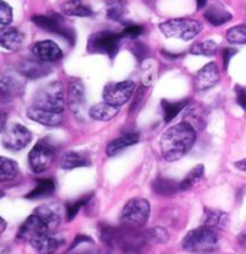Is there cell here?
Listing matches in <instances>:
<instances>
[{"instance_id":"cell-24","label":"cell","mask_w":246,"mask_h":254,"mask_svg":"<svg viewBox=\"0 0 246 254\" xmlns=\"http://www.w3.org/2000/svg\"><path fill=\"white\" fill-rule=\"evenodd\" d=\"M61 10L67 16H77V18H89L93 15L92 9L83 0H67L61 4Z\"/></svg>"},{"instance_id":"cell-21","label":"cell","mask_w":246,"mask_h":254,"mask_svg":"<svg viewBox=\"0 0 246 254\" xmlns=\"http://www.w3.org/2000/svg\"><path fill=\"white\" fill-rule=\"evenodd\" d=\"M23 84L18 78L7 73L0 74V98L1 99H12L16 95H19Z\"/></svg>"},{"instance_id":"cell-28","label":"cell","mask_w":246,"mask_h":254,"mask_svg":"<svg viewBox=\"0 0 246 254\" xmlns=\"http://www.w3.org/2000/svg\"><path fill=\"white\" fill-rule=\"evenodd\" d=\"M204 19L213 26H220L232 19V13L227 12L226 9L222 7L220 4H211L204 12Z\"/></svg>"},{"instance_id":"cell-49","label":"cell","mask_w":246,"mask_h":254,"mask_svg":"<svg viewBox=\"0 0 246 254\" xmlns=\"http://www.w3.org/2000/svg\"><path fill=\"white\" fill-rule=\"evenodd\" d=\"M1 196H3V192H1V190H0V197H1Z\"/></svg>"},{"instance_id":"cell-14","label":"cell","mask_w":246,"mask_h":254,"mask_svg":"<svg viewBox=\"0 0 246 254\" xmlns=\"http://www.w3.org/2000/svg\"><path fill=\"white\" fill-rule=\"evenodd\" d=\"M219 80H220V70H219L217 64L208 63L196 74V78H194L196 90H198V92L208 90V89L214 87L219 83Z\"/></svg>"},{"instance_id":"cell-5","label":"cell","mask_w":246,"mask_h":254,"mask_svg":"<svg viewBox=\"0 0 246 254\" xmlns=\"http://www.w3.org/2000/svg\"><path fill=\"white\" fill-rule=\"evenodd\" d=\"M34 106L52 111V112H64L65 108V95L59 81H51L39 89L34 98Z\"/></svg>"},{"instance_id":"cell-43","label":"cell","mask_w":246,"mask_h":254,"mask_svg":"<svg viewBox=\"0 0 246 254\" xmlns=\"http://www.w3.org/2000/svg\"><path fill=\"white\" fill-rule=\"evenodd\" d=\"M81 244H93V241H92V238L90 237H87V235H77L76 240L73 241V244L70 246V252L71 250H74L76 247L78 246H81Z\"/></svg>"},{"instance_id":"cell-1","label":"cell","mask_w":246,"mask_h":254,"mask_svg":"<svg viewBox=\"0 0 246 254\" xmlns=\"http://www.w3.org/2000/svg\"><path fill=\"white\" fill-rule=\"evenodd\" d=\"M196 137V128L186 121L171 127L161 137L162 157L168 161L180 160L193 148Z\"/></svg>"},{"instance_id":"cell-27","label":"cell","mask_w":246,"mask_h":254,"mask_svg":"<svg viewBox=\"0 0 246 254\" xmlns=\"http://www.w3.org/2000/svg\"><path fill=\"white\" fill-rule=\"evenodd\" d=\"M35 214L49 227L51 231H54L55 228H58V225L61 224V214L55 206L52 205H42L37 208Z\"/></svg>"},{"instance_id":"cell-37","label":"cell","mask_w":246,"mask_h":254,"mask_svg":"<svg viewBox=\"0 0 246 254\" xmlns=\"http://www.w3.org/2000/svg\"><path fill=\"white\" fill-rule=\"evenodd\" d=\"M13 20V9L9 3L0 0V25L9 26Z\"/></svg>"},{"instance_id":"cell-22","label":"cell","mask_w":246,"mask_h":254,"mask_svg":"<svg viewBox=\"0 0 246 254\" xmlns=\"http://www.w3.org/2000/svg\"><path fill=\"white\" fill-rule=\"evenodd\" d=\"M139 142V134L138 132H129V134H125L122 137L116 138L113 141H110L106 147V154L109 157H113L116 154H119L120 151H123L125 148L135 145Z\"/></svg>"},{"instance_id":"cell-31","label":"cell","mask_w":246,"mask_h":254,"mask_svg":"<svg viewBox=\"0 0 246 254\" xmlns=\"http://www.w3.org/2000/svg\"><path fill=\"white\" fill-rule=\"evenodd\" d=\"M189 105V100H177V102H170V100H162L161 106H162V112H164V121L171 122L175 117H178V114Z\"/></svg>"},{"instance_id":"cell-44","label":"cell","mask_w":246,"mask_h":254,"mask_svg":"<svg viewBox=\"0 0 246 254\" xmlns=\"http://www.w3.org/2000/svg\"><path fill=\"white\" fill-rule=\"evenodd\" d=\"M235 166H236V169H239L242 172H246V158L245 160H241V161H236Z\"/></svg>"},{"instance_id":"cell-9","label":"cell","mask_w":246,"mask_h":254,"mask_svg":"<svg viewBox=\"0 0 246 254\" xmlns=\"http://www.w3.org/2000/svg\"><path fill=\"white\" fill-rule=\"evenodd\" d=\"M148 237L141 233L138 230H131V228H120L116 231V238H114V246H117L125 254H139L142 252L144 246L147 244Z\"/></svg>"},{"instance_id":"cell-48","label":"cell","mask_w":246,"mask_h":254,"mask_svg":"<svg viewBox=\"0 0 246 254\" xmlns=\"http://www.w3.org/2000/svg\"><path fill=\"white\" fill-rule=\"evenodd\" d=\"M196 3H197V7L201 9V7H204L207 4V0H196Z\"/></svg>"},{"instance_id":"cell-40","label":"cell","mask_w":246,"mask_h":254,"mask_svg":"<svg viewBox=\"0 0 246 254\" xmlns=\"http://www.w3.org/2000/svg\"><path fill=\"white\" fill-rule=\"evenodd\" d=\"M142 34H144V26H141V25H133V23H126V26H125V29L122 31L120 37L135 39L138 38L139 35H142Z\"/></svg>"},{"instance_id":"cell-15","label":"cell","mask_w":246,"mask_h":254,"mask_svg":"<svg viewBox=\"0 0 246 254\" xmlns=\"http://www.w3.org/2000/svg\"><path fill=\"white\" fill-rule=\"evenodd\" d=\"M68 106L77 118H81L84 115L86 93H84L83 83L78 80H73L68 84Z\"/></svg>"},{"instance_id":"cell-11","label":"cell","mask_w":246,"mask_h":254,"mask_svg":"<svg viewBox=\"0 0 246 254\" xmlns=\"http://www.w3.org/2000/svg\"><path fill=\"white\" fill-rule=\"evenodd\" d=\"M135 83L131 80L119 81V83H109L103 90V100L113 106L120 108L122 105L128 103L135 95Z\"/></svg>"},{"instance_id":"cell-32","label":"cell","mask_w":246,"mask_h":254,"mask_svg":"<svg viewBox=\"0 0 246 254\" xmlns=\"http://www.w3.org/2000/svg\"><path fill=\"white\" fill-rule=\"evenodd\" d=\"M203 176H204V166L198 164V166L193 167L186 179L180 183V190H189L191 188H194L203 179Z\"/></svg>"},{"instance_id":"cell-3","label":"cell","mask_w":246,"mask_h":254,"mask_svg":"<svg viewBox=\"0 0 246 254\" xmlns=\"http://www.w3.org/2000/svg\"><path fill=\"white\" fill-rule=\"evenodd\" d=\"M151 206L147 199L142 197H133L122 209L120 214V225L123 228H131V230H139L144 227L149 218Z\"/></svg>"},{"instance_id":"cell-13","label":"cell","mask_w":246,"mask_h":254,"mask_svg":"<svg viewBox=\"0 0 246 254\" xmlns=\"http://www.w3.org/2000/svg\"><path fill=\"white\" fill-rule=\"evenodd\" d=\"M32 54L35 59L41 60L44 63H55L62 59V50L58 47L54 41L49 39H44V41H38L32 45L31 48Z\"/></svg>"},{"instance_id":"cell-47","label":"cell","mask_w":246,"mask_h":254,"mask_svg":"<svg viewBox=\"0 0 246 254\" xmlns=\"http://www.w3.org/2000/svg\"><path fill=\"white\" fill-rule=\"evenodd\" d=\"M6 225H7V224H6V221L0 216V234L6 230Z\"/></svg>"},{"instance_id":"cell-2","label":"cell","mask_w":246,"mask_h":254,"mask_svg":"<svg viewBox=\"0 0 246 254\" xmlns=\"http://www.w3.org/2000/svg\"><path fill=\"white\" fill-rule=\"evenodd\" d=\"M217 247H219V235L216 230L208 228L206 225L190 231L183 238V249L190 253L210 254Z\"/></svg>"},{"instance_id":"cell-6","label":"cell","mask_w":246,"mask_h":254,"mask_svg":"<svg viewBox=\"0 0 246 254\" xmlns=\"http://www.w3.org/2000/svg\"><path fill=\"white\" fill-rule=\"evenodd\" d=\"M32 22L44 31L52 32L58 37L67 39L71 45L76 42V32L74 29L65 22V19L59 13H47V15H35L32 16Z\"/></svg>"},{"instance_id":"cell-36","label":"cell","mask_w":246,"mask_h":254,"mask_svg":"<svg viewBox=\"0 0 246 254\" xmlns=\"http://www.w3.org/2000/svg\"><path fill=\"white\" fill-rule=\"evenodd\" d=\"M123 13H125V3L122 0H112L109 3L107 16L110 19L117 20V22H123Z\"/></svg>"},{"instance_id":"cell-16","label":"cell","mask_w":246,"mask_h":254,"mask_svg":"<svg viewBox=\"0 0 246 254\" xmlns=\"http://www.w3.org/2000/svg\"><path fill=\"white\" fill-rule=\"evenodd\" d=\"M18 71L26 78L38 80V78L48 76L51 73V67L48 63H44V61L34 57V59L23 60L18 67Z\"/></svg>"},{"instance_id":"cell-45","label":"cell","mask_w":246,"mask_h":254,"mask_svg":"<svg viewBox=\"0 0 246 254\" xmlns=\"http://www.w3.org/2000/svg\"><path fill=\"white\" fill-rule=\"evenodd\" d=\"M6 129V115L0 114V132H3Z\"/></svg>"},{"instance_id":"cell-33","label":"cell","mask_w":246,"mask_h":254,"mask_svg":"<svg viewBox=\"0 0 246 254\" xmlns=\"http://www.w3.org/2000/svg\"><path fill=\"white\" fill-rule=\"evenodd\" d=\"M219 50V45L213 41H201L196 45L191 47L190 53L194 54V56H206V57H213L216 56Z\"/></svg>"},{"instance_id":"cell-35","label":"cell","mask_w":246,"mask_h":254,"mask_svg":"<svg viewBox=\"0 0 246 254\" xmlns=\"http://www.w3.org/2000/svg\"><path fill=\"white\" fill-rule=\"evenodd\" d=\"M226 39L230 44H246V25H238L227 29Z\"/></svg>"},{"instance_id":"cell-12","label":"cell","mask_w":246,"mask_h":254,"mask_svg":"<svg viewBox=\"0 0 246 254\" xmlns=\"http://www.w3.org/2000/svg\"><path fill=\"white\" fill-rule=\"evenodd\" d=\"M48 233H52L49 230V227L39 218L35 212L31 216H28L23 224L19 227L18 230V234L16 238L19 241H26V243H32L35 241L37 238L42 237V235L48 234Z\"/></svg>"},{"instance_id":"cell-23","label":"cell","mask_w":246,"mask_h":254,"mask_svg":"<svg viewBox=\"0 0 246 254\" xmlns=\"http://www.w3.org/2000/svg\"><path fill=\"white\" fill-rule=\"evenodd\" d=\"M55 180L48 177V179H39L35 185V188L25 196L26 199L35 200V199H42V197H49L55 193Z\"/></svg>"},{"instance_id":"cell-46","label":"cell","mask_w":246,"mask_h":254,"mask_svg":"<svg viewBox=\"0 0 246 254\" xmlns=\"http://www.w3.org/2000/svg\"><path fill=\"white\" fill-rule=\"evenodd\" d=\"M9 253V247L6 244H1L0 243V254H7Z\"/></svg>"},{"instance_id":"cell-19","label":"cell","mask_w":246,"mask_h":254,"mask_svg":"<svg viewBox=\"0 0 246 254\" xmlns=\"http://www.w3.org/2000/svg\"><path fill=\"white\" fill-rule=\"evenodd\" d=\"M62 244H64V238L55 233H48L31 243V246L39 254H54Z\"/></svg>"},{"instance_id":"cell-39","label":"cell","mask_w":246,"mask_h":254,"mask_svg":"<svg viewBox=\"0 0 246 254\" xmlns=\"http://www.w3.org/2000/svg\"><path fill=\"white\" fill-rule=\"evenodd\" d=\"M131 51H132V54L138 61H144V60L149 57V48L145 44H141V42H135L131 47Z\"/></svg>"},{"instance_id":"cell-41","label":"cell","mask_w":246,"mask_h":254,"mask_svg":"<svg viewBox=\"0 0 246 254\" xmlns=\"http://www.w3.org/2000/svg\"><path fill=\"white\" fill-rule=\"evenodd\" d=\"M235 93H236V102L238 105L246 111V87L242 86H236L235 87Z\"/></svg>"},{"instance_id":"cell-18","label":"cell","mask_w":246,"mask_h":254,"mask_svg":"<svg viewBox=\"0 0 246 254\" xmlns=\"http://www.w3.org/2000/svg\"><path fill=\"white\" fill-rule=\"evenodd\" d=\"M25 35L15 26H1L0 28V47L7 51H16L23 44Z\"/></svg>"},{"instance_id":"cell-34","label":"cell","mask_w":246,"mask_h":254,"mask_svg":"<svg viewBox=\"0 0 246 254\" xmlns=\"http://www.w3.org/2000/svg\"><path fill=\"white\" fill-rule=\"evenodd\" d=\"M90 199H92V195H87L81 196V197H78L77 200H73V202H68L67 206H65V218H67V221H73L77 214L80 212V209H83L89 203Z\"/></svg>"},{"instance_id":"cell-29","label":"cell","mask_w":246,"mask_h":254,"mask_svg":"<svg viewBox=\"0 0 246 254\" xmlns=\"http://www.w3.org/2000/svg\"><path fill=\"white\" fill-rule=\"evenodd\" d=\"M152 189L156 195L172 196L177 190H180V183L168 177L159 176L152 182Z\"/></svg>"},{"instance_id":"cell-17","label":"cell","mask_w":246,"mask_h":254,"mask_svg":"<svg viewBox=\"0 0 246 254\" xmlns=\"http://www.w3.org/2000/svg\"><path fill=\"white\" fill-rule=\"evenodd\" d=\"M26 115L31 121L41 124V125H45V127H58L64 121V117L61 112H52V111L41 109L37 106H31L26 111Z\"/></svg>"},{"instance_id":"cell-25","label":"cell","mask_w":246,"mask_h":254,"mask_svg":"<svg viewBox=\"0 0 246 254\" xmlns=\"http://www.w3.org/2000/svg\"><path fill=\"white\" fill-rule=\"evenodd\" d=\"M119 111L120 109L117 106L103 102V103H97L95 106H92L89 109V115L92 119H96V121L107 122V121H112L114 117H117Z\"/></svg>"},{"instance_id":"cell-8","label":"cell","mask_w":246,"mask_h":254,"mask_svg":"<svg viewBox=\"0 0 246 254\" xmlns=\"http://www.w3.org/2000/svg\"><path fill=\"white\" fill-rule=\"evenodd\" d=\"M120 35L114 34L112 31H101L93 34L89 42H87V51L92 54H106L110 59H114V56L119 51V42Z\"/></svg>"},{"instance_id":"cell-26","label":"cell","mask_w":246,"mask_h":254,"mask_svg":"<svg viewBox=\"0 0 246 254\" xmlns=\"http://www.w3.org/2000/svg\"><path fill=\"white\" fill-rule=\"evenodd\" d=\"M227 222H229V215L226 212L217 209H204L203 225L213 230H223L226 228Z\"/></svg>"},{"instance_id":"cell-4","label":"cell","mask_w":246,"mask_h":254,"mask_svg":"<svg viewBox=\"0 0 246 254\" xmlns=\"http://www.w3.org/2000/svg\"><path fill=\"white\" fill-rule=\"evenodd\" d=\"M159 29L167 38L190 41L196 38L203 31V23L190 18H177V19H168L162 22L159 25Z\"/></svg>"},{"instance_id":"cell-20","label":"cell","mask_w":246,"mask_h":254,"mask_svg":"<svg viewBox=\"0 0 246 254\" xmlns=\"http://www.w3.org/2000/svg\"><path fill=\"white\" fill-rule=\"evenodd\" d=\"M92 164V160L89 154L81 153V151H67L64 156L61 157L59 166L64 170H73L78 167H87Z\"/></svg>"},{"instance_id":"cell-42","label":"cell","mask_w":246,"mask_h":254,"mask_svg":"<svg viewBox=\"0 0 246 254\" xmlns=\"http://www.w3.org/2000/svg\"><path fill=\"white\" fill-rule=\"evenodd\" d=\"M236 54V50L233 48H223L222 50V60H223V70H227L230 60L233 59V56Z\"/></svg>"},{"instance_id":"cell-10","label":"cell","mask_w":246,"mask_h":254,"mask_svg":"<svg viewBox=\"0 0 246 254\" xmlns=\"http://www.w3.org/2000/svg\"><path fill=\"white\" fill-rule=\"evenodd\" d=\"M31 139H32V132L26 127H23L20 124H12V125L6 127V129L3 131L1 144L6 150L20 151L29 145Z\"/></svg>"},{"instance_id":"cell-38","label":"cell","mask_w":246,"mask_h":254,"mask_svg":"<svg viewBox=\"0 0 246 254\" xmlns=\"http://www.w3.org/2000/svg\"><path fill=\"white\" fill-rule=\"evenodd\" d=\"M147 237H148L149 240H152L153 243H158V244H164V243H167L168 238H170L167 230H164V228H161V227H155V228L149 230Z\"/></svg>"},{"instance_id":"cell-30","label":"cell","mask_w":246,"mask_h":254,"mask_svg":"<svg viewBox=\"0 0 246 254\" xmlns=\"http://www.w3.org/2000/svg\"><path fill=\"white\" fill-rule=\"evenodd\" d=\"M19 175V167L15 160L7 157H0V183H7L15 180Z\"/></svg>"},{"instance_id":"cell-7","label":"cell","mask_w":246,"mask_h":254,"mask_svg":"<svg viewBox=\"0 0 246 254\" xmlns=\"http://www.w3.org/2000/svg\"><path fill=\"white\" fill-rule=\"evenodd\" d=\"M54 158H55V147L48 139H41L29 151L28 163L34 173H44L51 167Z\"/></svg>"}]
</instances>
